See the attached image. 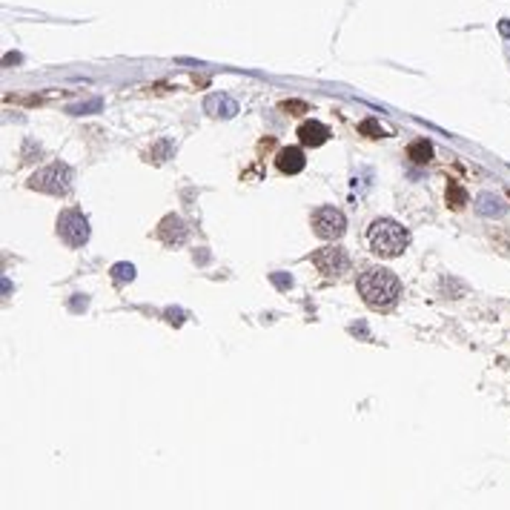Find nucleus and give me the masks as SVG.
I'll use <instances>...</instances> for the list:
<instances>
[{"instance_id":"39448f33","label":"nucleus","mask_w":510,"mask_h":510,"mask_svg":"<svg viewBox=\"0 0 510 510\" xmlns=\"http://www.w3.org/2000/svg\"><path fill=\"white\" fill-rule=\"evenodd\" d=\"M313 264L327 278H341L350 270V255H347L344 247H324V250L313 253Z\"/></svg>"},{"instance_id":"f8f14e48","label":"nucleus","mask_w":510,"mask_h":510,"mask_svg":"<svg viewBox=\"0 0 510 510\" xmlns=\"http://www.w3.org/2000/svg\"><path fill=\"white\" fill-rule=\"evenodd\" d=\"M358 132H361V135H367V138H382V135H384V129H382V126H379L373 118L361 121V123H358Z\"/></svg>"},{"instance_id":"ddd939ff","label":"nucleus","mask_w":510,"mask_h":510,"mask_svg":"<svg viewBox=\"0 0 510 510\" xmlns=\"http://www.w3.org/2000/svg\"><path fill=\"white\" fill-rule=\"evenodd\" d=\"M281 112H287V115H304V112H310V106L304 101H284Z\"/></svg>"},{"instance_id":"f257e3e1","label":"nucleus","mask_w":510,"mask_h":510,"mask_svg":"<svg viewBox=\"0 0 510 510\" xmlns=\"http://www.w3.org/2000/svg\"><path fill=\"white\" fill-rule=\"evenodd\" d=\"M355 284H358L364 304L373 310H390L401 296V281L396 278V272L384 267H364Z\"/></svg>"},{"instance_id":"7ed1b4c3","label":"nucleus","mask_w":510,"mask_h":510,"mask_svg":"<svg viewBox=\"0 0 510 510\" xmlns=\"http://www.w3.org/2000/svg\"><path fill=\"white\" fill-rule=\"evenodd\" d=\"M29 187L38 192H49V195H66L72 189V170L66 164H52L40 172H35L29 178Z\"/></svg>"},{"instance_id":"4468645a","label":"nucleus","mask_w":510,"mask_h":510,"mask_svg":"<svg viewBox=\"0 0 510 510\" xmlns=\"http://www.w3.org/2000/svg\"><path fill=\"white\" fill-rule=\"evenodd\" d=\"M115 275H118V278H126V281H129V278L135 275V270H132L129 264H126V267H123V264H118V267H115Z\"/></svg>"},{"instance_id":"6e6552de","label":"nucleus","mask_w":510,"mask_h":510,"mask_svg":"<svg viewBox=\"0 0 510 510\" xmlns=\"http://www.w3.org/2000/svg\"><path fill=\"white\" fill-rule=\"evenodd\" d=\"M327 138H330V129L324 126V123H318V121H307V123H301V129H299V140L304 143V147H321V143H327Z\"/></svg>"},{"instance_id":"9d476101","label":"nucleus","mask_w":510,"mask_h":510,"mask_svg":"<svg viewBox=\"0 0 510 510\" xmlns=\"http://www.w3.org/2000/svg\"><path fill=\"white\" fill-rule=\"evenodd\" d=\"M407 158H410L413 164H430V158H433L430 140H413L410 147H407Z\"/></svg>"},{"instance_id":"423d86ee","label":"nucleus","mask_w":510,"mask_h":510,"mask_svg":"<svg viewBox=\"0 0 510 510\" xmlns=\"http://www.w3.org/2000/svg\"><path fill=\"white\" fill-rule=\"evenodd\" d=\"M57 233L69 241V244H84L89 238V227H87V218L78 212V209H69L60 215V221H57Z\"/></svg>"},{"instance_id":"1a4fd4ad","label":"nucleus","mask_w":510,"mask_h":510,"mask_svg":"<svg viewBox=\"0 0 510 510\" xmlns=\"http://www.w3.org/2000/svg\"><path fill=\"white\" fill-rule=\"evenodd\" d=\"M476 209H479V215H504L507 204H504L499 195H490V192H484V195H479V204H476Z\"/></svg>"},{"instance_id":"f03ea898","label":"nucleus","mask_w":510,"mask_h":510,"mask_svg":"<svg viewBox=\"0 0 510 510\" xmlns=\"http://www.w3.org/2000/svg\"><path fill=\"white\" fill-rule=\"evenodd\" d=\"M367 244L379 258H399L407 250L410 235L393 218H376L367 227Z\"/></svg>"},{"instance_id":"20e7f679","label":"nucleus","mask_w":510,"mask_h":510,"mask_svg":"<svg viewBox=\"0 0 510 510\" xmlns=\"http://www.w3.org/2000/svg\"><path fill=\"white\" fill-rule=\"evenodd\" d=\"M344 230H347V218H344L341 209H336V206H321V209L313 212V233H316L318 238L336 241V238L344 235Z\"/></svg>"},{"instance_id":"9b49d317","label":"nucleus","mask_w":510,"mask_h":510,"mask_svg":"<svg viewBox=\"0 0 510 510\" xmlns=\"http://www.w3.org/2000/svg\"><path fill=\"white\" fill-rule=\"evenodd\" d=\"M445 198H448L450 209H462V206L467 204V192H465V187H462V184H456V181H450V184H448Z\"/></svg>"},{"instance_id":"0eeeda50","label":"nucleus","mask_w":510,"mask_h":510,"mask_svg":"<svg viewBox=\"0 0 510 510\" xmlns=\"http://www.w3.org/2000/svg\"><path fill=\"white\" fill-rule=\"evenodd\" d=\"M304 164H307V158H304V153L299 147H287V150H281L275 155V167L284 175H299L304 170Z\"/></svg>"}]
</instances>
